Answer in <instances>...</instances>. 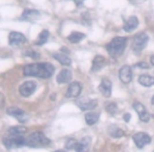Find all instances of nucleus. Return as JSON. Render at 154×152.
<instances>
[{
    "label": "nucleus",
    "mask_w": 154,
    "mask_h": 152,
    "mask_svg": "<svg viewBox=\"0 0 154 152\" xmlns=\"http://www.w3.org/2000/svg\"><path fill=\"white\" fill-rule=\"evenodd\" d=\"M55 68L49 62H36V63H29L23 67V74L25 76H33V77L48 79L54 74Z\"/></svg>",
    "instance_id": "f257e3e1"
},
{
    "label": "nucleus",
    "mask_w": 154,
    "mask_h": 152,
    "mask_svg": "<svg viewBox=\"0 0 154 152\" xmlns=\"http://www.w3.org/2000/svg\"><path fill=\"white\" fill-rule=\"evenodd\" d=\"M127 39L126 37H115L111 40L110 44H107V51H108L109 55L113 57V58H117L119 57L123 53L125 49L127 47Z\"/></svg>",
    "instance_id": "f03ea898"
},
{
    "label": "nucleus",
    "mask_w": 154,
    "mask_h": 152,
    "mask_svg": "<svg viewBox=\"0 0 154 152\" xmlns=\"http://www.w3.org/2000/svg\"><path fill=\"white\" fill-rule=\"evenodd\" d=\"M28 140V146L32 148H42V147H48L51 144L50 138L44 135L42 132H34L30 134L27 137Z\"/></svg>",
    "instance_id": "7ed1b4c3"
},
{
    "label": "nucleus",
    "mask_w": 154,
    "mask_h": 152,
    "mask_svg": "<svg viewBox=\"0 0 154 152\" xmlns=\"http://www.w3.org/2000/svg\"><path fill=\"white\" fill-rule=\"evenodd\" d=\"M2 143L7 149H15V148L28 146L27 137L22 135H9V136L3 137Z\"/></svg>",
    "instance_id": "20e7f679"
},
{
    "label": "nucleus",
    "mask_w": 154,
    "mask_h": 152,
    "mask_svg": "<svg viewBox=\"0 0 154 152\" xmlns=\"http://www.w3.org/2000/svg\"><path fill=\"white\" fill-rule=\"evenodd\" d=\"M148 41H149V36L146 33H138V34H136L134 36V38H133L132 50L136 54H139L146 48Z\"/></svg>",
    "instance_id": "39448f33"
},
{
    "label": "nucleus",
    "mask_w": 154,
    "mask_h": 152,
    "mask_svg": "<svg viewBox=\"0 0 154 152\" xmlns=\"http://www.w3.org/2000/svg\"><path fill=\"white\" fill-rule=\"evenodd\" d=\"M28 42V39L20 32H11L9 34V44L12 47H20Z\"/></svg>",
    "instance_id": "423d86ee"
},
{
    "label": "nucleus",
    "mask_w": 154,
    "mask_h": 152,
    "mask_svg": "<svg viewBox=\"0 0 154 152\" xmlns=\"http://www.w3.org/2000/svg\"><path fill=\"white\" fill-rule=\"evenodd\" d=\"M36 88H37V84L35 81H25L19 87V93L23 97H29L34 93Z\"/></svg>",
    "instance_id": "0eeeda50"
},
{
    "label": "nucleus",
    "mask_w": 154,
    "mask_h": 152,
    "mask_svg": "<svg viewBox=\"0 0 154 152\" xmlns=\"http://www.w3.org/2000/svg\"><path fill=\"white\" fill-rule=\"evenodd\" d=\"M133 108L137 112V114H138V116H139V119L142 121L148 123V121H150V117H151V116H150V114L148 113L146 107L142 105V104H140L139 102H133Z\"/></svg>",
    "instance_id": "6e6552de"
},
{
    "label": "nucleus",
    "mask_w": 154,
    "mask_h": 152,
    "mask_svg": "<svg viewBox=\"0 0 154 152\" xmlns=\"http://www.w3.org/2000/svg\"><path fill=\"white\" fill-rule=\"evenodd\" d=\"M133 140L138 148H144L146 145H148L151 142V136L145 132H138L133 135Z\"/></svg>",
    "instance_id": "1a4fd4ad"
},
{
    "label": "nucleus",
    "mask_w": 154,
    "mask_h": 152,
    "mask_svg": "<svg viewBox=\"0 0 154 152\" xmlns=\"http://www.w3.org/2000/svg\"><path fill=\"white\" fill-rule=\"evenodd\" d=\"M6 113L13 117L17 118L20 123H25V121H28V115L25 113L22 109L20 108H17V107H11L6 110Z\"/></svg>",
    "instance_id": "9d476101"
},
{
    "label": "nucleus",
    "mask_w": 154,
    "mask_h": 152,
    "mask_svg": "<svg viewBox=\"0 0 154 152\" xmlns=\"http://www.w3.org/2000/svg\"><path fill=\"white\" fill-rule=\"evenodd\" d=\"M81 90H82L81 84H80L79 81H74V82L70 84L68 90H67L65 96L69 97V98H76V97L79 96V94L81 93Z\"/></svg>",
    "instance_id": "9b49d317"
},
{
    "label": "nucleus",
    "mask_w": 154,
    "mask_h": 152,
    "mask_svg": "<svg viewBox=\"0 0 154 152\" xmlns=\"http://www.w3.org/2000/svg\"><path fill=\"white\" fill-rule=\"evenodd\" d=\"M76 106L80 110H93L97 106V100H89V98H80L76 100Z\"/></svg>",
    "instance_id": "f8f14e48"
},
{
    "label": "nucleus",
    "mask_w": 154,
    "mask_h": 152,
    "mask_svg": "<svg viewBox=\"0 0 154 152\" xmlns=\"http://www.w3.org/2000/svg\"><path fill=\"white\" fill-rule=\"evenodd\" d=\"M119 79L123 84H129L132 80V69L129 65H123L119 70Z\"/></svg>",
    "instance_id": "ddd939ff"
},
{
    "label": "nucleus",
    "mask_w": 154,
    "mask_h": 152,
    "mask_svg": "<svg viewBox=\"0 0 154 152\" xmlns=\"http://www.w3.org/2000/svg\"><path fill=\"white\" fill-rule=\"evenodd\" d=\"M99 91L102 92V94L105 97H110L112 93V82L111 80H109L108 78H104L99 85Z\"/></svg>",
    "instance_id": "4468645a"
},
{
    "label": "nucleus",
    "mask_w": 154,
    "mask_h": 152,
    "mask_svg": "<svg viewBox=\"0 0 154 152\" xmlns=\"http://www.w3.org/2000/svg\"><path fill=\"white\" fill-rule=\"evenodd\" d=\"M139 25V21H138V18L136 17V16H131L129 18L127 19L126 21H125V25H123V30L128 33L130 32L134 31Z\"/></svg>",
    "instance_id": "2eb2a0df"
},
{
    "label": "nucleus",
    "mask_w": 154,
    "mask_h": 152,
    "mask_svg": "<svg viewBox=\"0 0 154 152\" xmlns=\"http://www.w3.org/2000/svg\"><path fill=\"white\" fill-rule=\"evenodd\" d=\"M72 72L68 69H63L60 71L58 75H57V78H56V81L58 82L59 85L60 84H65V82H70L72 79Z\"/></svg>",
    "instance_id": "dca6fc26"
},
{
    "label": "nucleus",
    "mask_w": 154,
    "mask_h": 152,
    "mask_svg": "<svg viewBox=\"0 0 154 152\" xmlns=\"http://www.w3.org/2000/svg\"><path fill=\"white\" fill-rule=\"evenodd\" d=\"M105 63H106V59L104 56L96 55L92 61V68H91V71L97 72V71H99V70H102V69L104 68Z\"/></svg>",
    "instance_id": "f3484780"
},
{
    "label": "nucleus",
    "mask_w": 154,
    "mask_h": 152,
    "mask_svg": "<svg viewBox=\"0 0 154 152\" xmlns=\"http://www.w3.org/2000/svg\"><path fill=\"white\" fill-rule=\"evenodd\" d=\"M90 146H91V137L84 136L82 137L80 142L77 145L76 151L77 152H89Z\"/></svg>",
    "instance_id": "a211bd4d"
},
{
    "label": "nucleus",
    "mask_w": 154,
    "mask_h": 152,
    "mask_svg": "<svg viewBox=\"0 0 154 152\" xmlns=\"http://www.w3.org/2000/svg\"><path fill=\"white\" fill-rule=\"evenodd\" d=\"M40 16V12L37 10H33V9H28L25 10V12L22 13L20 19L21 20H33L35 18H38Z\"/></svg>",
    "instance_id": "6ab92c4d"
},
{
    "label": "nucleus",
    "mask_w": 154,
    "mask_h": 152,
    "mask_svg": "<svg viewBox=\"0 0 154 152\" xmlns=\"http://www.w3.org/2000/svg\"><path fill=\"white\" fill-rule=\"evenodd\" d=\"M138 82L144 87H152V86H154V76L148 74H142L139 76Z\"/></svg>",
    "instance_id": "aec40b11"
},
{
    "label": "nucleus",
    "mask_w": 154,
    "mask_h": 152,
    "mask_svg": "<svg viewBox=\"0 0 154 152\" xmlns=\"http://www.w3.org/2000/svg\"><path fill=\"white\" fill-rule=\"evenodd\" d=\"M53 57L63 65H70L72 62L70 57L65 53H55V54H53Z\"/></svg>",
    "instance_id": "412c9836"
},
{
    "label": "nucleus",
    "mask_w": 154,
    "mask_h": 152,
    "mask_svg": "<svg viewBox=\"0 0 154 152\" xmlns=\"http://www.w3.org/2000/svg\"><path fill=\"white\" fill-rule=\"evenodd\" d=\"M86 37V34H83L81 32H72L71 34L69 35L68 40L71 44H78L80 40H82L83 38Z\"/></svg>",
    "instance_id": "4be33fe9"
},
{
    "label": "nucleus",
    "mask_w": 154,
    "mask_h": 152,
    "mask_svg": "<svg viewBox=\"0 0 154 152\" xmlns=\"http://www.w3.org/2000/svg\"><path fill=\"white\" fill-rule=\"evenodd\" d=\"M109 134H110L112 137H114V138H119V137L125 135V132H123L120 128L117 127V126L112 125V126L109 127Z\"/></svg>",
    "instance_id": "5701e85b"
},
{
    "label": "nucleus",
    "mask_w": 154,
    "mask_h": 152,
    "mask_svg": "<svg viewBox=\"0 0 154 152\" xmlns=\"http://www.w3.org/2000/svg\"><path fill=\"white\" fill-rule=\"evenodd\" d=\"M84 118H86V121L88 125H94L98 121L99 114L97 112H88Z\"/></svg>",
    "instance_id": "b1692460"
},
{
    "label": "nucleus",
    "mask_w": 154,
    "mask_h": 152,
    "mask_svg": "<svg viewBox=\"0 0 154 152\" xmlns=\"http://www.w3.org/2000/svg\"><path fill=\"white\" fill-rule=\"evenodd\" d=\"M49 36H50L49 31H48V30H43L42 32H40V34H39V36H38L35 44H36V46H42V44H44L46 41H48V39H49Z\"/></svg>",
    "instance_id": "393cba45"
},
{
    "label": "nucleus",
    "mask_w": 154,
    "mask_h": 152,
    "mask_svg": "<svg viewBox=\"0 0 154 152\" xmlns=\"http://www.w3.org/2000/svg\"><path fill=\"white\" fill-rule=\"evenodd\" d=\"M7 132L11 135H22L27 132V128L22 127V126H13V127L9 128Z\"/></svg>",
    "instance_id": "a878e982"
},
{
    "label": "nucleus",
    "mask_w": 154,
    "mask_h": 152,
    "mask_svg": "<svg viewBox=\"0 0 154 152\" xmlns=\"http://www.w3.org/2000/svg\"><path fill=\"white\" fill-rule=\"evenodd\" d=\"M77 145H78V142L74 138H69L65 143V149L68 150H76Z\"/></svg>",
    "instance_id": "bb28decb"
},
{
    "label": "nucleus",
    "mask_w": 154,
    "mask_h": 152,
    "mask_svg": "<svg viewBox=\"0 0 154 152\" xmlns=\"http://www.w3.org/2000/svg\"><path fill=\"white\" fill-rule=\"evenodd\" d=\"M106 110L111 115H114L118 109H117V105L115 102H110V104H108V105L106 106Z\"/></svg>",
    "instance_id": "cd10ccee"
},
{
    "label": "nucleus",
    "mask_w": 154,
    "mask_h": 152,
    "mask_svg": "<svg viewBox=\"0 0 154 152\" xmlns=\"http://www.w3.org/2000/svg\"><path fill=\"white\" fill-rule=\"evenodd\" d=\"M25 55L29 56V57H31V58H34V59H39L40 58L39 53L35 52V51H33V50H29L28 52L25 53Z\"/></svg>",
    "instance_id": "c85d7f7f"
},
{
    "label": "nucleus",
    "mask_w": 154,
    "mask_h": 152,
    "mask_svg": "<svg viewBox=\"0 0 154 152\" xmlns=\"http://www.w3.org/2000/svg\"><path fill=\"white\" fill-rule=\"evenodd\" d=\"M134 67H135V68H138V69H149V65L145 61L138 62V63L134 65Z\"/></svg>",
    "instance_id": "c756f323"
},
{
    "label": "nucleus",
    "mask_w": 154,
    "mask_h": 152,
    "mask_svg": "<svg viewBox=\"0 0 154 152\" xmlns=\"http://www.w3.org/2000/svg\"><path fill=\"white\" fill-rule=\"evenodd\" d=\"M130 118H131V114L130 113H127V114L123 115V121H126V123H129Z\"/></svg>",
    "instance_id": "7c9ffc66"
},
{
    "label": "nucleus",
    "mask_w": 154,
    "mask_h": 152,
    "mask_svg": "<svg viewBox=\"0 0 154 152\" xmlns=\"http://www.w3.org/2000/svg\"><path fill=\"white\" fill-rule=\"evenodd\" d=\"M75 3H76L77 5H81L82 4V2H83V0H73Z\"/></svg>",
    "instance_id": "2f4dec72"
},
{
    "label": "nucleus",
    "mask_w": 154,
    "mask_h": 152,
    "mask_svg": "<svg viewBox=\"0 0 154 152\" xmlns=\"http://www.w3.org/2000/svg\"><path fill=\"white\" fill-rule=\"evenodd\" d=\"M0 96H1V108H3V105H4V98H3V95H2V94H1Z\"/></svg>",
    "instance_id": "473e14b6"
},
{
    "label": "nucleus",
    "mask_w": 154,
    "mask_h": 152,
    "mask_svg": "<svg viewBox=\"0 0 154 152\" xmlns=\"http://www.w3.org/2000/svg\"><path fill=\"white\" fill-rule=\"evenodd\" d=\"M150 61H151V63H152V65H154V55H153V56H151V57H150Z\"/></svg>",
    "instance_id": "72a5a7b5"
},
{
    "label": "nucleus",
    "mask_w": 154,
    "mask_h": 152,
    "mask_svg": "<svg viewBox=\"0 0 154 152\" xmlns=\"http://www.w3.org/2000/svg\"><path fill=\"white\" fill-rule=\"evenodd\" d=\"M151 104L154 106V95H153V97H152V98H151Z\"/></svg>",
    "instance_id": "f704fd0d"
},
{
    "label": "nucleus",
    "mask_w": 154,
    "mask_h": 152,
    "mask_svg": "<svg viewBox=\"0 0 154 152\" xmlns=\"http://www.w3.org/2000/svg\"><path fill=\"white\" fill-rule=\"evenodd\" d=\"M54 152H65V150H56V151H54Z\"/></svg>",
    "instance_id": "c9c22d12"
},
{
    "label": "nucleus",
    "mask_w": 154,
    "mask_h": 152,
    "mask_svg": "<svg viewBox=\"0 0 154 152\" xmlns=\"http://www.w3.org/2000/svg\"><path fill=\"white\" fill-rule=\"evenodd\" d=\"M131 1H145V0H131Z\"/></svg>",
    "instance_id": "e433bc0d"
}]
</instances>
